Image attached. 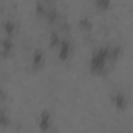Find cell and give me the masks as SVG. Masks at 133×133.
<instances>
[{"instance_id": "ba28073f", "label": "cell", "mask_w": 133, "mask_h": 133, "mask_svg": "<svg viewBox=\"0 0 133 133\" xmlns=\"http://www.w3.org/2000/svg\"><path fill=\"white\" fill-rule=\"evenodd\" d=\"M45 17L50 21V22H55L56 19H58V11H56V8H47V11H45Z\"/></svg>"}, {"instance_id": "8fae6325", "label": "cell", "mask_w": 133, "mask_h": 133, "mask_svg": "<svg viewBox=\"0 0 133 133\" xmlns=\"http://www.w3.org/2000/svg\"><path fill=\"white\" fill-rule=\"evenodd\" d=\"M110 0H97L96 2V6L97 8H100V10H107V8H110Z\"/></svg>"}, {"instance_id": "52a82bcc", "label": "cell", "mask_w": 133, "mask_h": 133, "mask_svg": "<svg viewBox=\"0 0 133 133\" xmlns=\"http://www.w3.org/2000/svg\"><path fill=\"white\" fill-rule=\"evenodd\" d=\"M13 47H14L13 38H10V36L3 38V41H2V49H3L5 52H11V50H13Z\"/></svg>"}, {"instance_id": "4fadbf2b", "label": "cell", "mask_w": 133, "mask_h": 133, "mask_svg": "<svg viewBox=\"0 0 133 133\" xmlns=\"http://www.w3.org/2000/svg\"><path fill=\"white\" fill-rule=\"evenodd\" d=\"M0 96H2V91H0Z\"/></svg>"}, {"instance_id": "5b68a950", "label": "cell", "mask_w": 133, "mask_h": 133, "mask_svg": "<svg viewBox=\"0 0 133 133\" xmlns=\"http://www.w3.org/2000/svg\"><path fill=\"white\" fill-rule=\"evenodd\" d=\"M31 64L33 68H41V66L44 64V53L41 49H36L31 55Z\"/></svg>"}, {"instance_id": "277c9868", "label": "cell", "mask_w": 133, "mask_h": 133, "mask_svg": "<svg viewBox=\"0 0 133 133\" xmlns=\"http://www.w3.org/2000/svg\"><path fill=\"white\" fill-rule=\"evenodd\" d=\"M111 100H113V105H114L117 110H124V108L127 107V103H128L127 96H125L124 92H121V91H117V92L111 97Z\"/></svg>"}, {"instance_id": "8992f818", "label": "cell", "mask_w": 133, "mask_h": 133, "mask_svg": "<svg viewBox=\"0 0 133 133\" xmlns=\"http://www.w3.org/2000/svg\"><path fill=\"white\" fill-rule=\"evenodd\" d=\"M3 28H5V31H6V36H13V33H14V30H16V24L13 22V21H5V24H3Z\"/></svg>"}, {"instance_id": "7a4b0ae2", "label": "cell", "mask_w": 133, "mask_h": 133, "mask_svg": "<svg viewBox=\"0 0 133 133\" xmlns=\"http://www.w3.org/2000/svg\"><path fill=\"white\" fill-rule=\"evenodd\" d=\"M72 49H74V45H72V42L69 41V39H61L59 41V44H58V47H56V52H58V58L61 59V61H66V59H69L71 58V55H72Z\"/></svg>"}, {"instance_id": "3957f363", "label": "cell", "mask_w": 133, "mask_h": 133, "mask_svg": "<svg viewBox=\"0 0 133 133\" xmlns=\"http://www.w3.org/2000/svg\"><path fill=\"white\" fill-rule=\"evenodd\" d=\"M52 122H53V117H52V113L49 110H42L41 114H39V119H38V125L42 131H47L50 127H52Z\"/></svg>"}, {"instance_id": "7c38bea8", "label": "cell", "mask_w": 133, "mask_h": 133, "mask_svg": "<svg viewBox=\"0 0 133 133\" xmlns=\"http://www.w3.org/2000/svg\"><path fill=\"white\" fill-rule=\"evenodd\" d=\"M80 25H82V28H91L92 22H91V19H89V17L83 16V17L80 19Z\"/></svg>"}, {"instance_id": "6da1fadb", "label": "cell", "mask_w": 133, "mask_h": 133, "mask_svg": "<svg viewBox=\"0 0 133 133\" xmlns=\"http://www.w3.org/2000/svg\"><path fill=\"white\" fill-rule=\"evenodd\" d=\"M110 45H100L97 49L92 50L91 53V58H89V68L94 74H99V72H103L107 64L110 61Z\"/></svg>"}, {"instance_id": "30bf717a", "label": "cell", "mask_w": 133, "mask_h": 133, "mask_svg": "<svg viewBox=\"0 0 133 133\" xmlns=\"http://www.w3.org/2000/svg\"><path fill=\"white\" fill-rule=\"evenodd\" d=\"M8 124H10V117H8V114L3 113V111H0V127H6Z\"/></svg>"}, {"instance_id": "9c48e42d", "label": "cell", "mask_w": 133, "mask_h": 133, "mask_svg": "<svg viewBox=\"0 0 133 133\" xmlns=\"http://www.w3.org/2000/svg\"><path fill=\"white\" fill-rule=\"evenodd\" d=\"M61 39H63V38L59 36V33H58V31H52V33H50V45H52V47H55V49H56Z\"/></svg>"}]
</instances>
